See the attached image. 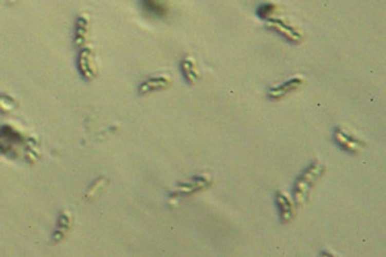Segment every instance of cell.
<instances>
[{
    "label": "cell",
    "instance_id": "cell-12",
    "mask_svg": "<svg viewBox=\"0 0 386 257\" xmlns=\"http://www.w3.org/2000/svg\"><path fill=\"white\" fill-rule=\"evenodd\" d=\"M2 138L3 139L7 138L8 141H13V142L22 141V136L20 135L14 129H12V127H9V126H3V129H2Z\"/></svg>",
    "mask_w": 386,
    "mask_h": 257
},
{
    "label": "cell",
    "instance_id": "cell-10",
    "mask_svg": "<svg viewBox=\"0 0 386 257\" xmlns=\"http://www.w3.org/2000/svg\"><path fill=\"white\" fill-rule=\"evenodd\" d=\"M143 8L156 16H165L168 13V7L166 4L160 3V2H143Z\"/></svg>",
    "mask_w": 386,
    "mask_h": 257
},
{
    "label": "cell",
    "instance_id": "cell-3",
    "mask_svg": "<svg viewBox=\"0 0 386 257\" xmlns=\"http://www.w3.org/2000/svg\"><path fill=\"white\" fill-rule=\"evenodd\" d=\"M267 26L269 27V29H273L274 31H277L278 34H281L283 37L290 40V42L299 43L301 40L300 32H299L295 27L288 26V25H286L285 22L281 21V19H270L267 24Z\"/></svg>",
    "mask_w": 386,
    "mask_h": 257
},
{
    "label": "cell",
    "instance_id": "cell-5",
    "mask_svg": "<svg viewBox=\"0 0 386 257\" xmlns=\"http://www.w3.org/2000/svg\"><path fill=\"white\" fill-rule=\"evenodd\" d=\"M304 81L301 80V78H292V80L287 81L286 84H282L281 86H278V88H272L269 90V93H268V95L270 96V98L273 99H280L282 98V96H285L286 94H288L290 91L295 90L296 88H299V86L303 84Z\"/></svg>",
    "mask_w": 386,
    "mask_h": 257
},
{
    "label": "cell",
    "instance_id": "cell-9",
    "mask_svg": "<svg viewBox=\"0 0 386 257\" xmlns=\"http://www.w3.org/2000/svg\"><path fill=\"white\" fill-rule=\"evenodd\" d=\"M336 142L342 147L344 149L350 152H357L360 148V142L358 139L352 138V136L346 135L345 133H342L341 130L336 131Z\"/></svg>",
    "mask_w": 386,
    "mask_h": 257
},
{
    "label": "cell",
    "instance_id": "cell-8",
    "mask_svg": "<svg viewBox=\"0 0 386 257\" xmlns=\"http://www.w3.org/2000/svg\"><path fill=\"white\" fill-rule=\"evenodd\" d=\"M88 26V19H86L85 17H79L75 26V37H73V42H75L76 47H81V45L84 44V42H85L89 30Z\"/></svg>",
    "mask_w": 386,
    "mask_h": 257
},
{
    "label": "cell",
    "instance_id": "cell-13",
    "mask_svg": "<svg viewBox=\"0 0 386 257\" xmlns=\"http://www.w3.org/2000/svg\"><path fill=\"white\" fill-rule=\"evenodd\" d=\"M274 9H275L274 4H263V6H260L259 9H258V16H259L260 18L269 17V16H272Z\"/></svg>",
    "mask_w": 386,
    "mask_h": 257
},
{
    "label": "cell",
    "instance_id": "cell-1",
    "mask_svg": "<svg viewBox=\"0 0 386 257\" xmlns=\"http://www.w3.org/2000/svg\"><path fill=\"white\" fill-rule=\"evenodd\" d=\"M322 171H323V166H322L319 162H314V164L299 177V180L295 184V202L298 203V205L305 202L308 192L310 190V188L313 187L317 177L322 174Z\"/></svg>",
    "mask_w": 386,
    "mask_h": 257
},
{
    "label": "cell",
    "instance_id": "cell-14",
    "mask_svg": "<svg viewBox=\"0 0 386 257\" xmlns=\"http://www.w3.org/2000/svg\"><path fill=\"white\" fill-rule=\"evenodd\" d=\"M102 182H104L103 177H102V179H97V182L94 183V184L91 185V187H89V190H88V194H86V197H89V195H91V194H93V193H96L97 189H98L99 185H101Z\"/></svg>",
    "mask_w": 386,
    "mask_h": 257
},
{
    "label": "cell",
    "instance_id": "cell-6",
    "mask_svg": "<svg viewBox=\"0 0 386 257\" xmlns=\"http://www.w3.org/2000/svg\"><path fill=\"white\" fill-rule=\"evenodd\" d=\"M170 85V80L165 76L162 77H152L145 80L142 85L139 86V93L140 94H147L150 91L153 90H160V89H165Z\"/></svg>",
    "mask_w": 386,
    "mask_h": 257
},
{
    "label": "cell",
    "instance_id": "cell-7",
    "mask_svg": "<svg viewBox=\"0 0 386 257\" xmlns=\"http://www.w3.org/2000/svg\"><path fill=\"white\" fill-rule=\"evenodd\" d=\"M71 226V215L67 212L61 213L60 219H58V228L56 229L54 234H53V241L60 242L62 241L63 236L66 235Z\"/></svg>",
    "mask_w": 386,
    "mask_h": 257
},
{
    "label": "cell",
    "instance_id": "cell-2",
    "mask_svg": "<svg viewBox=\"0 0 386 257\" xmlns=\"http://www.w3.org/2000/svg\"><path fill=\"white\" fill-rule=\"evenodd\" d=\"M79 71L85 80H93L97 76V68L94 65L91 52L89 49H83L79 54Z\"/></svg>",
    "mask_w": 386,
    "mask_h": 257
},
{
    "label": "cell",
    "instance_id": "cell-4",
    "mask_svg": "<svg viewBox=\"0 0 386 257\" xmlns=\"http://www.w3.org/2000/svg\"><path fill=\"white\" fill-rule=\"evenodd\" d=\"M275 201H277V205L280 207V212H281V220L283 223H288L291 219L293 218V205L291 203V201L288 200V197L283 193H277V197H275Z\"/></svg>",
    "mask_w": 386,
    "mask_h": 257
},
{
    "label": "cell",
    "instance_id": "cell-11",
    "mask_svg": "<svg viewBox=\"0 0 386 257\" xmlns=\"http://www.w3.org/2000/svg\"><path fill=\"white\" fill-rule=\"evenodd\" d=\"M181 71H183L184 76H186V80L189 84H193L197 80L198 75L195 70V63L192 62L191 60H186L184 62H181Z\"/></svg>",
    "mask_w": 386,
    "mask_h": 257
}]
</instances>
